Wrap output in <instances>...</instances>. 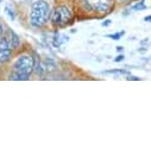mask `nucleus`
I'll use <instances>...</instances> for the list:
<instances>
[{
    "mask_svg": "<svg viewBox=\"0 0 151 151\" xmlns=\"http://www.w3.org/2000/svg\"><path fill=\"white\" fill-rule=\"evenodd\" d=\"M33 74V58L31 54H20L11 64L9 79L14 81H26Z\"/></svg>",
    "mask_w": 151,
    "mask_h": 151,
    "instance_id": "obj_4",
    "label": "nucleus"
},
{
    "mask_svg": "<svg viewBox=\"0 0 151 151\" xmlns=\"http://www.w3.org/2000/svg\"><path fill=\"white\" fill-rule=\"evenodd\" d=\"M4 33H5V29H4V24L1 22V18H0V37L4 36Z\"/></svg>",
    "mask_w": 151,
    "mask_h": 151,
    "instance_id": "obj_13",
    "label": "nucleus"
},
{
    "mask_svg": "<svg viewBox=\"0 0 151 151\" xmlns=\"http://www.w3.org/2000/svg\"><path fill=\"white\" fill-rule=\"evenodd\" d=\"M126 79H127L129 81H139V80H140V78H138V76H133V75H131V74L127 75Z\"/></svg>",
    "mask_w": 151,
    "mask_h": 151,
    "instance_id": "obj_11",
    "label": "nucleus"
},
{
    "mask_svg": "<svg viewBox=\"0 0 151 151\" xmlns=\"http://www.w3.org/2000/svg\"><path fill=\"white\" fill-rule=\"evenodd\" d=\"M146 9L145 5V0H140V1H136L134 4L131 5V10L132 11H144Z\"/></svg>",
    "mask_w": 151,
    "mask_h": 151,
    "instance_id": "obj_8",
    "label": "nucleus"
},
{
    "mask_svg": "<svg viewBox=\"0 0 151 151\" xmlns=\"http://www.w3.org/2000/svg\"><path fill=\"white\" fill-rule=\"evenodd\" d=\"M75 19L76 18H75L74 6H70L63 1H57L51 9L49 23L54 30H61L71 26Z\"/></svg>",
    "mask_w": 151,
    "mask_h": 151,
    "instance_id": "obj_2",
    "label": "nucleus"
},
{
    "mask_svg": "<svg viewBox=\"0 0 151 151\" xmlns=\"http://www.w3.org/2000/svg\"><path fill=\"white\" fill-rule=\"evenodd\" d=\"M4 11H5L6 16L9 17V19H11V20H14L16 19V12H14V10H13V7L11 5H6L5 9H4Z\"/></svg>",
    "mask_w": 151,
    "mask_h": 151,
    "instance_id": "obj_9",
    "label": "nucleus"
},
{
    "mask_svg": "<svg viewBox=\"0 0 151 151\" xmlns=\"http://www.w3.org/2000/svg\"><path fill=\"white\" fill-rule=\"evenodd\" d=\"M116 0H74L76 19H102L111 14L117 7Z\"/></svg>",
    "mask_w": 151,
    "mask_h": 151,
    "instance_id": "obj_1",
    "label": "nucleus"
},
{
    "mask_svg": "<svg viewBox=\"0 0 151 151\" xmlns=\"http://www.w3.org/2000/svg\"><path fill=\"white\" fill-rule=\"evenodd\" d=\"M13 57V50L11 49L7 38L4 36L0 37V64H7Z\"/></svg>",
    "mask_w": 151,
    "mask_h": 151,
    "instance_id": "obj_5",
    "label": "nucleus"
},
{
    "mask_svg": "<svg viewBox=\"0 0 151 151\" xmlns=\"http://www.w3.org/2000/svg\"><path fill=\"white\" fill-rule=\"evenodd\" d=\"M124 35H125V31H120V32H116V33H109V35H107V38H111L113 41H119Z\"/></svg>",
    "mask_w": 151,
    "mask_h": 151,
    "instance_id": "obj_10",
    "label": "nucleus"
},
{
    "mask_svg": "<svg viewBox=\"0 0 151 151\" xmlns=\"http://www.w3.org/2000/svg\"><path fill=\"white\" fill-rule=\"evenodd\" d=\"M123 49H124L123 47H117V50H118L119 52H122V51H123Z\"/></svg>",
    "mask_w": 151,
    "mask_h": 151,
    "instance_id": "obj_16",
    "label": "nucleus"
},
{
    "mask_svg": "<svg viewBox=\"0 0 151 151\" xmlns=\"http://www.w3.org/2000/svg\"><path fill=\"white\" fill-rule=\"evenodd\" d=\"M51 6L48 0H33L29 10V24L33 29H43L49 25Z\"/></svg>",
    "mask_w": 151,
    "mask_h": 151,
    "instance_id": "obj_3",
    "label": "nucleus"
},
{
    "mask_svg": "<svg viewBox=\"0 0 151 151\" xmlns=\"http://www.w3.org/2000/svg\"><path fill=\"white\" fill-rule=\"evenodd\" d=\"M112 24V20H109V19H105V20H102V23H101V26H109Z\"/></svg>",
    "mask_w": 151,
    "mask_h": 151,
    "instance_id": "obj_14",
    "label": "nucleus"
},
{
    "mask_svg": "<svg viewBox=\"0 0 151 151\" xmlns=\"http://www.w3.org/2000/svg\"><path fill=\"white\" fill-rule=\"evenodd\" d=\"M0 3H1V0H0Z\"/></svg>",
    "mask_w": 151,
    "mask_h": 151,
    "instance_id": "obj_17",
    "label": "nucleus"
},
{
    "mask_svg": "<svg viewBox=\"0 0 151 151\" xmlns=\"http://www.w3.org/2000/svg\"><path fill=\"white\" fill-rule=\"evenodd\" d=\"M4 35H5V33H4ZM5 37L7 38L9 44H10V47H11V49L13 50V52H14V51H18V50L20 49V47H22V38H20V36H19L18 33H16L12 29H7Z\"/></svg>",
    "mask_w": 151,
    "mask_h": 151,
    "instance_id": "obj_6",
    "label": "nucleus"
},
{
    "mask_svg": "<svg viewBox=\"0 0 151 151\" xmlns=\"http://www.w3.org/2000/svg\"><path fill=\"white\" fill-rule=\"evenodd\" d=\"M150 19H151V17H150V16H146L145 18H143V20H144V22H146V23H149V22H150Z\"/></svg>",
    "mask_w": 151,
    "mask_h": 151,
    "instance_id": "obj_15",
    "label": "nucleus"
},
{
    "mask_svg": "<svg viewBox=\"0 0 151 151\" xmlns=\"http://www.w3.org/2000/svg\"><path fill=\"white\" fill-rule=\"evenodd\" d=\"M102 74H113V75H119V76H127L130 71L126 69H123V68H116V69L105 70V71H102Z\"/></svg>",
    "mask_w": 151,
    "mask_h": 151,
    "instance_id": "obj_7",
    "label": "nucleus"
},
{
    "mask_svg": "<svg viewBox=\"0 0 151 151\" xmlns=\"http://www.w3.org/2000/svg\"><path fill=\"white\" fill-rule=\"evenodd\" d=\"M125 58V55L124 54H120V55H118V56H116V58H114V62H122L123 60Z\"/></svg>",
    "mask_w": 151,
    "mask_h": 151,
    "instance_id": "obj_12",
    "label": "nucleus"
}]
</instances>
